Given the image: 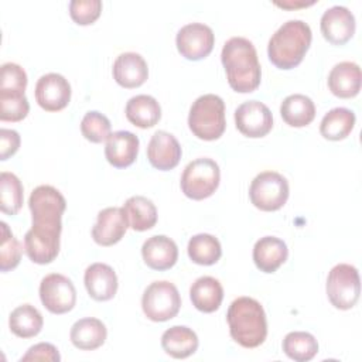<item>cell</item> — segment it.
<instances>
[{
    "mask_svg": "<svg viewBox=\"0 0 362 362\" xmlns=\"http://www.w3.org/2000/svg\"><path fill=\"white\" fill-rule=\"evenodd\" d=\"M221 61L226 72L228 83L233 90L247 93L257 89L262 71L256 48L247 38H229L222 48Z\"/></svg>",
    "mask_w": 362,
    "mask_h": 362,
    "instance_id": "cell-1",
    "label": "cell"
},
{
    "mask_svg": "<svg viewBox=\"0 0 362 362\" xmlns=\"http://www.w3.org/2000/svg\"><path fill=\"white\" fill-rule=\"evenodd\" d=\"M226 320L230 337L243 348H256L267 337L266 314L260 303L252 297H238L229 305Z\"/></svg>",
    "mask_w": 362,
    "mask_h": 362,
    "instance_id": "cell-2",
    "label": "cell"
},
{
    "mask_svg": "<svg viewBox=\"0 0 362 362\" xmlns=\"http://www.w3.org/2000/svg\"><path fill=\"white\" fill-rule=\"evenodd\" d=\"M311 38V28L307 23L303 20H288L269 40V59L280 69H291L303 61L310 48Z\"/></svg>",
    "mask_w": 362,
    "mask_h": 362,
    "instance_id": "cell-3",
    "label": "cell"
},
{
    "mask_svg": "<svg viewBox=\"0 0 362 362\" xmlns=\"http://www.w3.org/2000/svg\"><path fill=\"white\" fill-rule=\"evenodd\" d=\"M189 130L201 140L219 139L226 127L225 102L221 96L206 93L195 99L188 115Z\"/></svg>",
    "mask_w": 362,
    "mask_h": 362,
    "instance_id": "cell-4",
    "label": "cell"
},
{
    "mask_svg": "<svg viewBox=\"0 0 362 362\" xmlns=\"http://www.w3.org/2000/svg\"><path fill=\"white\" fill-rule=\"evenodd\" d=\"M221 170L212 158H197L187 164L181 175V191L191 199L211 197L219 185Z\"/></svg>",
    "mask_w": 362,
    "mask_h": 362,
    "instance_id": "cell-5",
    "label": "cell"
},
{
    "mask_svg": "<svg viewBox=\"0 0 362 362\" xmlns=\"http://www.w3.org/2000/svg\"><path fill=\"white\" fill-rule=\"evenodd\" d=\"M181 307V297L177 287L165 280L153 281L143 293L141 308L146 317L156 322L174 318Z\"/></svg>",
    "mask_w": 362,
    "mask_h": 362,
    "instance_id": "cell-6",
    "label": "cell"
},
{
    "mask_svg": "<svg viewBox=\"0 0 362 362\" xmlns=\"http://www.w3.org/2000/svg\"><path fill=\"white\" fill-rule=\"evenodd\" d=\"M361 294L358 269L348 263H339L331 269L327 277V296L331 304L339 310L352 308Z\"/></svg>",
    "mask_w": 362,
    "mask_h": 362,
    "instance_id": "cell-7",
    "label": "cell"
},
{
    "mask_svg": "<svg viewBox=\"0 0 362 362\" xmlns=\"http://www.w3.org/2000/svg\"><path fill=\"white\" fill-rule=\"evenodd\" d=\"M33 226L62 229L61 218L66 208L64 195L51 185H38L28 198Z\"/></svg>",
    "mask_w": 362,
    "mask_h": 362,
    "instance_id": "cell-8",
    "label": "cell"
},
{
    "mask_svg": "<svg viewBox=\"0 0 362 362\" xmlns=\"http://www.w3.org/2000/svg\"><path fill=\"white\" fill-rule=\"evenodd\" d=\"M250 202L262 211H277L288 198V182L276 171L257 174L249 188Z\"/></svg>",
    "mask_w": 362,
    "mask_h": 362,
    "instance_id": "cell-9",
    "label": "cell"
},
{
    "mask_svg": "<svg viewBox=\"0 0 362 362\" xmlns=\"http://www.w3.org/2000/svg\"><path fill=\"white\" fill-rule=\"evenodd\" d=\"M40 298L49 313L65 314L75 307L76 290L66 276L51 273L40 283Z\"/></svg>",
    "mask_w": 362,
    "mask_h": 362,
    "instance_id": "cell-10",
    "label": "cell"
},
{
    "mask_svg": "<svg viewBox=\"0 0 362 362\" xmlns=\"http://www.w3.org/2000/svg\"><path fill=\"white\" fill-rule=\"evenodd\" d=\"M178 52L189 59L198 61L208 57L215 44V35L211 27L202 23H189L180 28L175 37Z\"/></svg>",
    "mask_w": 362,
    "mask_h": 362,
    "instance_id": "cell-11",
    "label": "cell"
},
{
    "mask_svg": "<svg viewBox=\"0 0 362 362\" xmlns=\"http://www.w3.org/2000/svg\"><path fill=\"white\" fill-rule=\"evenodd\" d=\"M235 123L238 130L252 139L266 136L273 127L270 109L259 100H247L235 110Z\"/></svg>",
    "mask_w": 362,
    "mask_h": 362,
    "instance_id": "cell-12",
    "label": "cell"
},
{
    "mask_svg": "<svg viewBox=\"0 0 362 362\" xmlns=\"http://www.w3.org/2000/svg\"><path fill=\"white\" fill-rule=\"evenodd\" d=\"M62 229L31 226L24 236V250L37 264L51 263L59 253V236Z\"/></svg>",
    "mask_w": 362,
    "mask_h": 362,
    "instance_id": "cell-13",
    "label": "cell"
},
{
    "mask_svg": "<svg viewBox=\"0 0 362 362\" xmlns=\"http://www.w3.org/2000/svg\"><path fill=\"white\" fill-rule=\"evenodd\" d=\"M35 99L47 112L62 110L71 100V85L59 74H45L37 81Z\"/></svg>",
    "mask_w": 362,
    "mask_h": 362,
    "instance_id": "cell-14",
    "label": "cell"
},
{
    "mask_svg": "<svg viewBox=\"0 0 362 362\" xmlns=\"http://www.w3.org/2000/svg\"><path fill=\"white\" fill-rule=\"evenodd\" d=\"M321 33L334 45H344L355 33V17L344 6H332L321 16Z\"/></svg>",
    "mask_w": 362,
    "mask_h": 362,
    "instance_id": "cell-15",
    "label": "cell"
},
{
    "mask_svg": "<svg viewBox=\"0 0 362 362\" xmlns=\"http://www.w3.org/2000/svg\"><path fill=\"white\" fill-rule=\"evenodd\" d=\"M129 226L123 208L109 206L98 214L92 228V238L100 246H112L117 243Z\"/></svg>",
    "mask_w": 362,
    "mask_h": 362,
    "instance_id": "cell-16",
    "label": "cell"
},
{
    "mask_svg": "<svg viewBox=\"0 0 362 362\" xmlns=\"http://www.w3.org/2000/svg\"><path fill=\"white\" fill-rule=\"evenodd\" d=\"M181 146L178 140L168 132H156L147 146V158L150 164L161 171L177 167L181 158Z\"/></svg>",
    "mask_w": 362,
    "mask_h": 362,
    "instance_id": "cell-17",
    "label": "cell"
},
{
    "mask_svg": "<svg viewBox=\"0 0 362 362\" xmlns=\"http://www.w3.org/2000/svg\"><path fill=\"white\" fill-rule=\"evenodd\" d=\"M141 256L150 269L168 270L178 259V247L168 236L154 235L143 243Z\"/></svg>",
    "mask_w": 362,
    "mask_h": 362,
    "instance_id": "cell-18",
    "label": "cell"
},
{
    "mask_svg": "<svg viewBox=\"0 0 362 362\" xmlns=\"http://www.w3.org/2000/svg\"><path fill=\"white\" fill-rule=\"evenodd\" d=\"M83 283L88 294L96 301H107L117 291V276L106 263H93L85 270Z\"/></svg>",
    "mask_w": 362,
    "mask_h": 362,
    "instance_id": "cell-19",
    "label": "cell"
},
{
    "mask_svg": "<svg viewBox=\"0 0 362 362\" xmlns=\"http://www.w3.org/2000/svg\"><path fill=\"white\" fill-rule=\"evenodd\" d=\"M139 153V137L127 130L110 133L105 146L106 160L116 168H124L134 163Z\"/></svg>",
    "mask_w": 362,
    "mask_h": 362,
    "instance_id": "cell-20",
    "label": "cell"
},
{
    "mask_svg": "<svg viewBox=\"0 0 362 362\" xmlns=\"http://www.w3.org/2000/svg\"><path fill=\"white\" fill-rule=\"evenodd\" d=\"M147 76V62L137 52H123L113 62V78L123 88H137L146 82Z\"/></svg>",
    "mask_w": 362,
    "mask_h": 362,
    "instance_id": "cell-21",
    "label": "cell"
},
{
    "mask_svg": "<svg viewBox=\"0 0 362 362\" xmlns=\"http://www.w3.org/2000/svg\"><path fill=\"white\" fill-rule=\"evenodd\" d=\"M329 90L342 99L354 98L361 89V68L351 61H342L331 69L328 75Z\"/></svg>",
    "mask_w": 362,
    "mask_h": 362,
    "instance_id": "cell-22",
    "label": "cell"
},
{
    "mask_svg": "<svg viewBox=\"0 0 362 362\" xmlns=\"http://www.w3.org/2000/svg\"><path fill=\"white\" fill-rule=\"evenodd\" d=\"M287 245L276 236L260 238L253 246V262L264 273H274L287 260Z\"/></svg>",
    "mask_w": 362,
    "mask_h": 362,
    "instance_id": "cell-23",
    "label": "cell"
},
{
    "mask_svg": "<svg viewBox=\"0 0 362 362\" xmlns=\"http://www.w3.org/2000/svg\"><path fill=\"white\" fill-rule=\"evenodd\" d=\"M69 337L75 348L82 351H93L105 344L107 331L100 320L86 317L78 320L72 325Z\"/></svg>",
    "mask_w": 362,
    "mask_h": 362,
    "instance_id": "cell-24",
    "label": "cell"
},
{
    "mask_svg": "<svg viewBox=\"0 0 362 362\" xmlns=\"http://www.w3.org/2000/svg\"><path fill=\"white\" fill-rule=\"evenodd\" d=\"M189 298L192 305L202 313L216 311L223 300L222 284L211 276L197 279L189 288Z\"/></svg>",
    "mask_w": 362,
    "mask_h": 362,
    "instance_id": "cell-25",
    "label": "cell"
},
{
    "mask_svg": "<svg viewBox=\"0 0 362 362\" xmlns=\"http://www.w3.org/2000/svg\"><path fill=\"white\" fill-rule=\"evenodd\" d=\"M161 346L167 355L175 359H184L197 351L198 337L188 327L174 325L161 335Z\"/></svg>",
    "mask_w": 362,
    "mask_h": 362,
    "instance_id": "cell-26",
    "label": "cell"
},
{
    "mask_svg": "<svg viewBox=\"0 0 362 362\" xmlns=\"http://www.w3.org/2000/svg\"><path fill=\"white\" fill-rule=\"evenodd\" d=\"M126 117L132 124L140 129H148L158 123L161 107L156 98L150 95H136L126 103Z\"/></svg>",
    "mask_w": 362,
    "mask_h": 362,
    "instance_id": "cell-27",
    "label": "cell"
},
{
    "mask_svg": "<svg viewBox=\"0 0 362 362\" xmlns=\"http://www.w3.org/2000/svg\"><path fill=\"white\" fill-rule=\"evenodd\" d=\"M123 211L126 214L129 226L137 232L151 229L157 222V208L151 199L143 195L130 197L124 205Z\"/></svg>",
    "mask_w": 362,
    "mask_h": 362,
    "instance_id": "cell-28",
    "label": "cell"
},
{
    "mask_svg": "<svg viewBox=\"0 0 362 362\" xmlns=\"http://www.w3.org/2000/svg\"><path fill=\"white\" fill-rule=\"evenodd\" d=\"M280 115L283 120L293 127H304L310 124L315 117L314 102L301 93L288 95L280 106Z\"/></svg>",
    "mask_w": 362,
    "mask_h": 362,
    "instance_id": "cell-29",
    "label": "cell"
},
{
    "mask_svg": "<svg viewBox=\"0 0 362 362\" xmlns=\"http://www.w3.org/2000/svg\"><path fill=\"white\" fill-rule=\"evenodd\" d=\"M355 126V113L346 107H334L324 115L320 133L327 140L338 141L345 139Z\"/></svg>",
    "mask_w": 362,
    "mask_h": 362,
    "instance_id": "cell-30",
    "label": "cell"
},
{
    "mask_svg": "<svg viewBox=\"0 0 362 362\" xmlns=\"http://www.w3.org/2000/svg\"><path fill=\"white\" fill-rule=\"evenodd\" d=\"M44 320L41 313L31 304H23L14 308L8 317L11 332L20 338H33L40 334Z\"/></svg>",
    "mask_w": 362,
    "mask_h": 362,
    "instance_id": "cell-31",
    "label": "cell"
},
{
    "mask_svg": "<svg viewBox=\"0 0 362 362\" xmlns=\"http://www.w3.org/2000/svg\"><path fill=\"white\" fill-rule=\"evenodd\" d=\"M187 250H188L189 259L194 263L202 264V266L215 264L222 255V247L219 240L209 233L194 235L188 242Z\"/></svg>",
    "mask_w": 362,
    "mask_h": 362,
    "instance_id": "cell-32",
    "label": "cell"
},
{
    "mask_svg": "<svg viewBox=\"0 0 362 362\" xmlns=\"http://www.w3.org/2000/svg\"><path fill=\"white\" fill-rule=\"evenodd\" d=\"M284 354L296 362H307L318 352V342L315 337L304 331L288 332L283 339Z\"/></svg>",
    "mask_w": 362,
    "mask_h": 362,
    "instance_id": "cell-33",
    "label": "cell"
},
{
    "mask_svg": "<svg viewBox=\"0 0 362 362\" xmlns=\"http://www.w3.org/2000/svg\"><path fill=\"white\" fill-rule=\"evenodd\" d=\"M24 199L23 184L13 173L3 171L0 174V209L7 215H16Z\"/></svg>",
    "mask_w": 362,
    "mask_h": 362,
    "instance_id": "cell-34",
    "label": "cell"
},
{
    "mask_svg": "<svg viewBox=\"0 0 362 362\" xmlns=\"http://www.w3.org/2000/svg\"><path fill=\"white\" fill-rule=\"evenodd\" d=\"M1 226V243H0V270L8 272L18 266L23 247L17 238L8 229L6 222H0Z\"/></svg>",
    "mask_w": 362,
    "mask_h": 362,
    "instance_id": "cell-35",
    "label": "cell"
},
{
    "mask_svg": "<svg viewBox=\"0 0 362 362\" xmlns=\"http://www.w3.org/2000/svg\"><path fill=\"white\" fill-rule=\"evenodd\" d=\"M30 110L28 100L24 93L0 92V120L20 122Z\"/></svg>",
    "mask_w": 362,
    "mask_h": 362,
    "instance_id": "cell-36",
    "label": "cell"
},
{
    "mask_svg": "<svg viewBox=\"0 0 362 362\" xmlns=\"http://www.w3.org/2000/svg\"><path fill=\"white\" fill-rule=\"evenodd\" d=\"M81 132L86 140L102 143L110 136V122L105 115L90 110L81 120Z\"/></svg>",
    "mask_w": 362,
    "mask_h": 362,
    "instance_id": "cell-37",
    "label": "cell"
},
{
    "mask_svg": "<svg viewBox=\"0 0 362 362\" xmlns=\"http://www.w3.org/2000/svg\"><path fill=\"white\" fill-rule=\"evenodd\" d=\"M27 88V74L25 71L14 62H6L1 65L0 75V92L24 93Z\"/></svg>",
    "mask_w": 362,
    "mask_h": 362,
    "instance_id": "cell-38",
    "label": "cell"
},
{
    "mask_svg": "<svg viewBox=\"0 0 362 362\" xmlns=\"http://www.w3.org/2000/svg\"><path fill=\"white\" fill-rule=\"evenodd\" d=\"M102 11L100 0H72L69 1L71 18L81 25L92 24L98 20Z\"/></svg>",
    "mask_w": 362,
    "mask_h": 362,
    "instance_id": "cell-39",
    "label": "cell"
},
{
    "mask_svg": "<svg viewBox=\"0 0 362 362\" xmlns=\"http://www.w3.org/2000/svg\"><path fill=\"white\" fill-rule=\"evenodd\" d=\"M61 359L58 349L48 342H40L37 345H33L25 355H23V361H51L58 362Z\"/></svg>",
    "mask_w": 362,
    "mask_h": 362,
    "instance_id": "cell-40",
    "label": "cell"
},
{
    "mask_svg": "<svg viewBox=\"0 0 362 362\" xmlns=\"http://www.w3.org/2000/svg\"><path fill=\"white\" fill-rule=\"evenodd\" d=\"M20 134L11 129H0V160L4 161L17 153L20 147Z\"/></svg>",
    "mask_w": 362,
    "mask_h": 362,
    "instance_id": "cell-41",
    "label": "cell"
},
{
    "mask_svg": "<svg viewBox=\"0 0 362 362\" xmlns=\"http://www.w3.org/2000/svg\"><path fill=\"white\" fill-rule=\"evenodd\" d=\"M313 3H314V1H311V3H304V1H303V3L297 4V3H284V1H283V3H277V1H276V4H277V6H280V7H286V8H293V7H301V6H308V4H313Z\"/></svg>",
    "mask_w": 362,
    "mask_h": 362,
    "instance_id": "cell-42",
    "label": "cell"
}]
</instances>
